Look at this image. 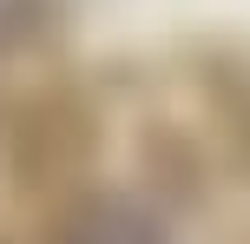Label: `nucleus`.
I'll use <instances>...</instances> for the list:
<instances>
[{
  "label": "nucleus",
  "instance_id": "nucleus-1",
  "mask_svg": "<svg viewBox=\"0 0 250 244\" xmlns=\"http://www.w3.org/2000/svg\"><path fill=\"white\" fill-rule=\"evenodd\" d=\"M73 244H158V231H151L138 211H125V205H99L73 231Z\"/></svg>",
  "mask_w": 250,
  "mask_h": 244
}]
</instances>
